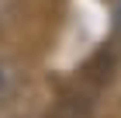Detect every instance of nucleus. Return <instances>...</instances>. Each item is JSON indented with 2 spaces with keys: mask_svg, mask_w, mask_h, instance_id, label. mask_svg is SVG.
<instances>
[{
  "mask_svg": "<svg viewBox=\"0 0 121 118\" xmlns=\"http://www.w3.org/2000/svg\"><path fill=\"white\" fill-rule=\"evenodd\" d=\"M21 94H24V70H21V63L10 59V56H0V118L21 101Z\"/></svg>",
  "mask_w": 121,
  "mask_h": 118,
  "instance_id": "1",
  "label": "nucleus"
},
{
  "mask_svg": "<svg viewBox=\"0 0 121 118\" xmlns=\"http://www.w3.org/2000/svg\"><path fill=\"white\" fill-rule=\"evenodd\" d=\"M14 7H17V0H0V28L10 21V14H14Z\"/></svg>",
  "mask_w": 121,
  "mask_h": 118,
  "instance_id": "2",
  "label": "nucleus"
},
{
  "mask_svg": "<svg viewBox=\"0 0 121 118\" xmlns=\"http://www.w3.org/2000/svg\"><path fill=\"white\" fill-rule=\"evenodd\" d=\"M118 18H121V10H118Z\"/></svg>",
  "mask_w": 121,
  "mask_h": 118,
  "instance_id": "3",
  "label": "nucleus"
}]
</instances>
